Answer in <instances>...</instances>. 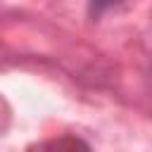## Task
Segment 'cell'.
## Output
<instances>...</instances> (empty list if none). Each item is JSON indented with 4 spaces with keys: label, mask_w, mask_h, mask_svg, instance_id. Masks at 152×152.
<instances>
[{
    "label": "cell",
    "mask_w": 152,
    "mask_h": 152,
    "mask_svg": "<svg viewBox=\"0 0 152 152\" xmlns=\"http://www.w3.org/2000/svg\"><path fill=\"white\" fill-rule=\"evenodd\" d=\"M121 0H88V12H90V17L95 19V17H100L102 12H107L109 7H114V5H119Z\"/></svg>",
    "instance_id": "obj_1"
}]
</instances>
